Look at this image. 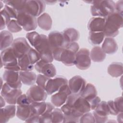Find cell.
<instances>
[{
	"instance_id": "1",
	"label": "cell",
	"mask_w": 123,
	"mask_h": 123,
	"mask_svg": "<svg viewBox=\"0 0 123 123\" xmlns=\"http://www.w3.org/2000/svg\"><path fill=\"white\" fill-rule=\"evenodd\" d=\"M61 109L64 115L72 114L80 119L84 114L91 110L89 102L79 95L71 94Z\"/></svg>"
},
{
	"instance_id": "2",
	"label": "cell",
	"mask_w": 123,
	"mask_h": 123,
	"mask_svg": "<svg viewBox=\"0 0 123 123\" xmlns=\"http://www.w3.org/2000/svg\"><path fill=\"white\" fill-rule=\"evenodd\" d=\"M123 25V15L115 12L105 18L103 33L106 37H114L119 34V30Z\"/></svg>"
},
{
	"instance_id": "3",
	"label": "cell",
	"mask_w": 123,
	"mask_h": 123,
	"mask_svg": "<svg viewBox=\"0 0 123 123\" xmlns=\"http://www.w3.org/2000/svg\"><path fill=\"white\" fill-rule=\"evenodd\" d=\"M92 2L90 12L93 16L106 18L115 12V3L112 0H97Z\"/></svg>"
},
{
	"instance_id": "4",
	"label": "cell",
	"mask_w": 123,
	"mask_h": 123,
	"mask_svg": "<svg viewBox=\"0 0 123 123\" xmlns=\"http://www.w3.org/2000/svg\"><path fill=\"white\" fill-rule=\"evenodd\" d=\"M33 47L38 52L41 60L48 63H51L53 62L54 59L52 51L48 37L44 34H40L38 39Z\"/></svg>"
},
{
	"instance_id": "5",
	"label": "cell",
	"mask_w": 123,
	"mask_h": 123,
	"mask_svg": "<svg viewBox=\"0 0 123 123\" xmlns=\"http://www.w3.org/2000/svg\"><path fill=\"white\" fill-rule=\"evenodd\" d=\"M1 66H4L5 70L20 71L18 65V59L15 56L11 47L2 50L0 54Z\"/></svg>"
},
{
	"instance_id": "6",
	"label": "cell",
	"mask_w": 123,
	"mask_h": 123,
	"mask_svg": "<svg viewBox=\"0 0 123 123\" xmlns=\"http://www.w3.org/2000/svg\"><path fill=\"white\" fill-rule=\"evenodd\" d=\"M79 49V46L76 42L70 43L62 52L59 62H61L66 66L74 65L76 53Z\"/></svg>"
},
{
	"instance_id": "7",
	"label": "cell",
	"mask_w": 123,
	"mask_h": 123,
	"mask_svg": "<svg viewBox=\"0 0 123 123\" xmlns=\"http://www.w3.org/2000/svg\"><path fill=\"white\" fill-rule=\"evenodd\" d=\"M48 37L52 52L65 48L70 43L63 32L57 31L51 32Z\"/></svg>"
},
{
	"instance_id": "8",
	"label": "cell",
	"mask_w": 123,
	"mask_h": 123,
	"mask_svg": "<svg viewBox=\"0 0 123 123\" xmlns=\"http://www.w3.org/2000/svg\"><path fill=\"white\" fill-rule=\"evenodd\" d=\"M16 20L26 31L35 30L37 26L36 17L24 11L18 13Z\"/></svg>"
},
{
	"instance_id": "9",
	"label": "cell",
	"mask_w": 123,
	"mask_h": 123,
	"mask_svg": "<svg viewBox=\"0 0 123 123\" xmlns=\"http://www.w3.org/2000/svg\"><path fill=\"white\" fill-rule=\"evenodd\" d=\"M1 96L8 104L15 105L16 104L18 98L22 94L20 88H14L11 87L6 83L3 84L0 88Z\"/></svg>"
},
{
	"instance_id": "10",
	"label": "cell",
	"mask_w": 123,
	"mask_h": 123,
	"mask_svg": "<svg viewBox=\"0 0 123 123\" xmlns=\"http://www.w3.org/2000/svg\"><path fill=\"white\" fill-rule=\"evenodd\" d=\"M91 61L89 50L82 48L76 53L74 65L80 70H86L90 66Z\"/></svg>"
},
{
	"instance_id": "11",
	"label": "cell",
	"mask_w": 123,
	"mask_h": 123,
	"mask_svg": "<svg viewBox=\"0 0 123 123\" xmlns=\"http://www.w3.org/2000/svg\"><path fill=\"white\" fill-rule=\"evenodd\" d=\"M46 3L44 0H26L24 12L35 17H38L45 11Z\"/></svg>"
},
{
	"instance_id": "12",
	"label": "cell",
	"mask_w": 123,
	"mask_h": 123,
	"mask_svg": "<svg viewBox=\"0 0 123 123\" xmlns=\"http://www.w3.org/2000/svg\"><path fill=\"white\" fill-rule=\"evenodd\" d=\"M72 94L68 84L62 86L57 93L51 97V103L57 107L62 106L65 103L69 95Z\"/></svg>"
},
{
	"instance_id": "13",
	"label": "cell",
	"mask_w": 123,
	"mask_h": 123,
	"mask_svg": "<svg viewBox=\"0 0 123 123\" xmlns=\"http://www.w3.org/2000/svg\"><path fill=\"white\" fill-rule=\"evenodd\" d=\"M11 47L17 59L27 54L31 48L24 37H18L14 39Z\"/></svg>"
},
{
	"instance_id": "14",
	"label": "cell",
	"mask_w": 123,
	"mask_h": 123,
	"mask_svg": "<svg viewBox=\"0 0 123 123\" xmlns=\"http://www.w3.org/2000/svg\"><path fill=\"white\" fill-rule=\"evenodd\" d=\"M67 79L62 76H57L54 78H49L45 90L48 95H52L57 92L64 85L68 84Z\"/></svg>"
},
{
	"instance_id": "15",
	"label": "cell",
	"mask_w": 123,
	"mask_h": 123,
	"mask_svg": "<svg viewBox=\"0 0 123 123\" xmlns=\"http://www.w3.org/2000/svg\"><path fill=\"white\" fill-rule=\"evenodd\" d=\"M26 94L31 103L45 101L48 94L46 91L37 85H33L27 91Z\"/></svg>"
},
{
	"instance_id": "16",
	"label": "cell",
	"mask_w": 123,
	"mask_h": 123,
	"mask_svg": "<svg viewBox=\"0 0 123 123\" xmlns=\"http://www.w3.org/2000/svg\"><path fill=\"white\" fill-rule=\"evenodd\" d=\"M19 72L5 70L2 75L3 80L12 88H20L22 86V82Z\"/></svg>"
},
{
	"instance_id": "17",
	"label": "cell",
	"mask_w": 123,
	"mask_h": 123,
	"mask_svg": "<svg viewBox=\"0 0 123 123\" xmlns=\"http://www.w3.org/2000/svg\"><path fill=\"white\" fill-rule=\"evenodd\" d=\"M96 123H105L108 120V115L110 114V111L107 102L100 101L93 113Z\"/></svg>"
},
{
	"instance_id": "18",
	"label": "cell",
	"mask_w": 123,
	"mask_h": 123,
	"mask_svg": "<svg viewBox=\"0 0 123 123\" xmlns=\"http://www.w3.org/2000/svg\"><path fill=\"white\" fill-rule=\"evenodd\" d=\"M86 85V80L79 75L73 77L68 82V85L72 94L79 95L84 90Z\"/></svg>"
},
{
	"instance_id": "19",
	"label": "cell",
	"mask_w": 123,
	"mask_h": 123,
	"mask_svg": "<svg viewBox=\"0 0 123 123\" xmlns=\"http://www.w3.org/2000/svg\"><path fill=\"white\" fill-rule=\"evenodd\" d=\"M36 70L42 74L49 78H53L56 74V70L51 63L46 62L40 60L35 65Z\"/></svg>"
},
{
	"instance_id": "20",
	"label": "cell",
	"mask_w": 123,
	"mask_h": 123,
	"mask_svg": "<svg viewBox=\"0 0 123 123\" xmlns=\"http://www.w3.org/2000/svg\"><path fill=\"white\" fill-rule=\"evenodd\" d=\"M105 24V18L98 17H94L92 18L89 20L87 25V28L90 32H103Z\"/></svg>"
},
{
	"instance_id": "21",
	"label": "cell",
	"mask_w": 123,
	"mask_h": 123,
	"mask_svg": "<svg viewBox=\"0 0 123 123\" xmlns=\"http://www.w3.org/2000/svg\"><path fill=\"white\" fill-rule=\"evenodd\" d=\"M16 107L15 105L10 104L4 108H0V120L1 123H5L9 120L14 117L16 114Z\"/></svg>"
},
{
	"instance_id": "22",
	"label": "cell",
	"mask_w": 123,
	"mask_h": 123,
	"mask_svg": "<svg viewBox=\"0 0 123 123\" xmlns=\"http://www.w3.org/2000/svg\"><path fill=\"white\" fill-rule=\"evenodd\" d=\"M101 49L106 54H113L117 52L118 47L113 38L106 37L102 45Z\"/></svg>"
},
{
	"instance_id": "23",
	"label": "cell",
	"mask_w": 123,
	"mask_h": 123,
	"mask_svg": "<svg viewBox=\"0 0 123 123\" xmlns=\"http://www.w3.org/2000/svg\"><path fill=\"white\" fill-rule=\"evenodd\" d=\"M0 49L1 51L11 47L14 40L12 33L7 30L0 32Z\"/></svg>"
},
{
	"instance_id": "24",
	"label": "cell",
	"mask_w": 123,
	"mask_h": 123,
	"mask_svg": "<svg viewBox=\"0 0 123 123\" xmlns=\"http://www.w3.org/2000/svg\"><path fill=\"white\" fill-rule=\"evenodd\" d=\"M33 115L35 114L32 112L30 104L17 105L16 115L20 120L25 121Z\"/></svg>"
},
{
	"instance_id": "25",
	"label": "cell",
	"mask_w": 123,
	"mask_h": 123,
	"mask_svg": "<svg viewBox=\"0 0 123 123\" xmlns=\"http://www.w3.org/2000/svg\"><path fill=\"white\" fill-rule=\"evenodd\" d=\"M37 24L41 29L49 31L51 28L52 21L50 15L45 12L37 17Z\"/></svg>"
},
{
	"instance_id": "26",
	"label": "cell",
	"mask_w": 123,
	"mask_h": 123,
	"mask_svg": "<svg viewBox=\"0 0 123 123\" xmlns=\"http://www.w3.org/2000/svg\"><path fill=\"white\" fill-rule=\"evenodd\" d=\"M20 79L22 83L27 86H33L36 82L37 75L31 71L19 72Z\"/></svg>"
},
{
	"instance_id": "27",
	"label": "cell",
	"mask_w": 123,
	"mask_h": 123,
	"mask_svg": "<svg viewBox=\"0 0 123 123\" xmlns=\"http://www.w3.org/2000/svg\"><path fill=\"white\" fill-rule=\"evenodd\" d=\"M106 56V54L99 46L94 47L90 52L91 60L95 62H103Z\"/></svg>"
},
{
	"instance_id": "28",
	"label": "cell",
	"mask_w": 123,
	"mask_h": 123,
	"mask_svg": "<svg viewBox=\"0 0 123 123\" xmlns=\"http://www.w3.org/2000/svg\"><path fill=\"white\" fill-rule=\"evenodd\" d=\"M80 96L88 102L97 96V91L95 86L91 83L86 84L85 88L80 93Z\"/></svg>"
},
{
	"instance_id": "29",
	"label": "cell",
	"mask_w": 123,
	"mask_h": 123,
	"mask_svg": "<svg viewBox=\"0 0 123 123\" xmlns=\"http://www.w3.org/2000/svg\"><path fill=\"white\" fill-rule=\"evenodd\" d=\"M108 73L113 77H118L122 75L123 73V63L118 62L111 63L108 67Z\"/></svg>"
},
{
	"instance_id": "30",
	"label": "cell",
	"mask_w": 123,
	"mask_h": 123,
	"mask_svg": "<svg viewBox=\"0 0 123 123\" xmlns=\"http://www.w3.org/2000/svg\"><path fill=\"white\" fill-rule=\"evenodd\" d=\"M18 63L21 71H31L34 68V65L29 61L27 54L18 59Z\"/></svg>"
},
{
	"instance_id": "31",
	"label": "cell",
	"mask_w": 123,
	"mask_h": 123,
	"mask_svg": "<svg viewBox=\"0 0 123 123\" xmlns=\"http://www.w3.org/2000/svg\"><path fill=\"white\" fill-rule=\"evenodd\" d=\"M47 107L44 112L40 116L39 123H50L51 122V113L54 109L55 106L50 103L46 102Z\"/></svg>"
},
{
	"instance_id": "32",
	"label": "cell",
	"mask_w": 123,
	"mask_h": 123,
	"mask_svg": "<svg viewBox=\"0 0 123 123\" xmlns=\"http://www.w3.org/2000/svg\"><path fill=\"white\" fill-rule=\"evenodd\" d=\"M63 33L70 43L76 42L80 37V33L78 31L73 28L65 29Z\"/></svg>"
},
{
	"instance_id": "33",
	"label": "cell",
	"mask_w": 123,
	"mask_h": 123,
	"mask_svg": "<svg viewBox=\"0 0 123 123\" xmlns=\"http://www.w3.org/2000/svg\"><path fill=\"white\" fill-rule=\"evenodd\" d=\"M32 112L34 114L40 116L45 111L47 103L45 101L35 102L30 104Z\"/></svg>"
},
{
	"instance_id": "34",
	"label": "cell",
	"mask_w": 123,
	"mask_h": 123,
	"mask_svg": "<svg viewBox=\"0 0 123 123\" xmlns=\"http://www.w3.org/2000/svg\"><path fill=\"white\" fill-rule=\"evenodd\" d=\"M103 32H89L88 40L91 44L95 45H99L103 42L105 37Z\"/></svg>"
},
{
	"instance_id": "35",
	"label": "cell",
	"mask_w": 123,
	"mask_h": 123,
	"mask_svg": "<svg viewBox=\"0 0 123 123\" xmlns=\"http://www.w3.org/2000/svg\"><path fill=\"white\" fill-rule=\"evenodd\" d=\"M3 3L14 9L18 13L24 11L26 0H4Z\"/></svg>"
},
{
	"instance_id": "36",
	"label": "cell",
	"mask_w": 123,
	"mask_h": 123,
	"mask_svg": "<svg viewBox=\"0 0 123 123\" xmlns=\"http://www.w3.org/2000/svg\"><path fill=\"white\" fill-rule=\"evenodd\" d=\"M52 123H62L64 119V114L61 109L54 108L51 113Z\"/></svg>"
},
{
	"instance_id": "37",
	"label": "cell",
	"mask_w": 123,
	"mask_h": 123,
	"mask_svg": "<svg viewBox=\"0 0 123 123\" xmlns=\"http://www.w3.org/2000/svg\"><path fill=\"white\" fill-rule=\"evenodd\" d=\"M28 58L30 62L34 64L37 63L39 61L41 60L40 55L38 52L35 49L31 48L27 53Z\"/></svg>"
},
{
	"instance_id": "38",
	"label": "cell",
	"mask_w": 123,
	"mask_h": 123,
	"mask_svg": "<svg viewBox=\"0 0 123 123\" xmlns=\"http://www.w3.org/2000/svg\"><path fill=\"white\" fill-rule=\"evenodd\" d=\"M7 27L11 33H17L22 29L21 26L16 19H12L7 25Z\"/></svg>"
},
{
	"instance_id": "39",
	"label": "cell",
	"mask_w": 123,
	"mask_h": 123,
	"mask_svg": "<svg viewBox=\"0 0 123 123\" xmlns=\"http://www.w3.org/2000/svg\"><path fill=\"white\" fill-rule=\"evenodd\" d=\"M49 78L48 77H47L46 76H45L43 74H38L37 76V79H36V83L40 87L42 88L45 90L46 84L49 79Z\"/></svg>"
},
{
	"instance_id": "40",
	"label": "cell",
	"mask_w": 123,
	"mask_h": 123,
	"mask_svg": "<svg viewBox=\"0 0 123 123\" xmlns=\"http://www.w3.org/2000/svg\"><path fill=\"white\" fill-rule=\"evenodd\" d=\"M79 123H96L93 114L90 112H86L81 116L79 119Z\"/></svg>"
},
{
	"instance_id": "41",
	"label": "cell",
	"mask_w": 123,
	"mask_h": 123,
	"mask_svg": "<svg viewBox=\"0 0 123 123\" xmlns=\"http://www.w3.org/2000/svg\"><path fill=\"white\" fill-rule=\"evenodd\" d=\"M39 36L40 34L35 31L28 33L26 35V37L32 46H33L35 42L38 39Z\"/></svg>"
},
{
	"instance_id": "42",
	"label": "cell",
	"mask_w": 123,
	"mask_h": 123,
	"mask_svg": "<svg viewBox=\"0 0 123 123\" xmlns=\"http://www.w3.org/2000/svg\"><path fill=\"white\" fill-rule=\"evenodd\" d=\"M31 103L26 94H21L17 98L16 104L19 105H30Z\"/></svg>"
},
{
	"instance_id": "43",
	"label": "cell",
	"mask_w": 123,
	"mask_h": 123,
	"mask_svg": "<svg viewBox=\"0 0 123 123\" xmlns=\"http://www.w3.org/2000/svg\"><path fill=\"white\" fill-rule=\"evenodd\" d=\"M114 106L116 108L118 113L123 112V97H120L116 98L114 100H113Z\"/></svg>"
},
{
	"instance_id": "44",
	"label": "cell",
	"mask_w": 123,
	"mask_h": 123,
	"mask_svg": "<svg viewBox=\"0 0 123 123\" xmlns=\"http://www.w3.org/2000/svg\"><path fill=\"white\" fill-rule=\"evenodd\" d=\"M3 9L7 12L8 13V14H9L11 18H13L16 20L17 15H18V12L14 9L7 5H5L4 6V7Z\"/></svg>"
},
{
	"instance_id": "45",
	"label": "cell",
	"mask_w": 123,
	"mask_h": 123,
	"mask_svg": "<svg viewBox=\"0 0 123 123\" xmlns=\"http://www.w3.org/2000/svg\"><path fill=\"white\" fill-rule=\"evenodd\" d=\"M100 101H101L100 98L98 96L95 97V98H92L91 100L89 101L88 102L90 104L91 110H94L96 109V108L97 107V106L98 105V104L100 103Z\"/></svg>"
},
{
	"instance_id": "46",
	"label": "cell",
	"mask_w": 123,
	"mask_h": 123,
	"mask_svg": "<svg viewBox=\"0 0 123 123\" xmlns=\"http://www.w3.org/2000/svg\"><path fill=\"white\" fill-rule=\"evenodd\" d=\"M107 103L110 111V114H111L113 115H117L119 113L114 106L113 100H110L107 102Z\"/></svg>"
},
{
	"instance_id": "47",
	"label": "cell",
	"mask_w": 123,
	"mask_h": 123,
	"mask_svg": "<svg viewBox=\"0 0 123 123\" xmlns=\"http://www.w3.org/2000/svg\"><path fill=\"white\" fill-rule=\"evenodd\" d=\"M123 0L118 1L115 3V12L123 15Z\"/></svg>"
},
{
	"instance_id": "48",
	"label": "cell",
	"mask_w": 123,
	"mask_h": 123,
	"mask_svg": "<svg viewBox=\"0 0 123 123\" xmlns=\"http://www.w3.org/2000/svg\"><path fill=\"white\" fill-rule=\"evenodd\" d=\"M40 116L37 115H33L28 118L25 122L30 123H39Z\"/></svg>"
},
{
	"instance_id": "49",
	"label": "cell",
	"mask_w": 123,
	"mask_h": 123,
	"mask_svg": "<svg viewBox=\"0 0 123 123\" xmlns=\"http://www.w3.org/2000/svg\"><path fill=\"white\" fill-rule=\"evenodd\" d=\"M117 120L119 123H122L123 122V112L119 113L117 114Z\"/></svg>"
},
{
	"instance_id": "50",
	"label": "cell",
	"mask_w": 123,
	"mask_h": 123,
	"mask_svg": "<svg viewBox=\"0 0 123 123\" xmlns=\"http://www.w3.org/2000/svg\"><path fill=\"white\" fill-rule=\"evenodd\" d=\"M5 100L4 98L1 96H0V108L4 107L5 105Z\"/></svg>"
},
{
	"instance_id": "51",
	"label": "cell",
	"mask_w": 123,
	"mask_h": 123,
	"mask_svg": "<svg viewBox=\"0 0 123 123\" xmlns=\"http://www.w3.org/2000/svg\"><path fill=\"white\" fill-rule=\"evenodd\" d=\"M57 2V1H53V0H52V1H49V0H48V1H45V3L46 4H54V3H55L56 2Z\"/></svg>"
}]
</instances>
